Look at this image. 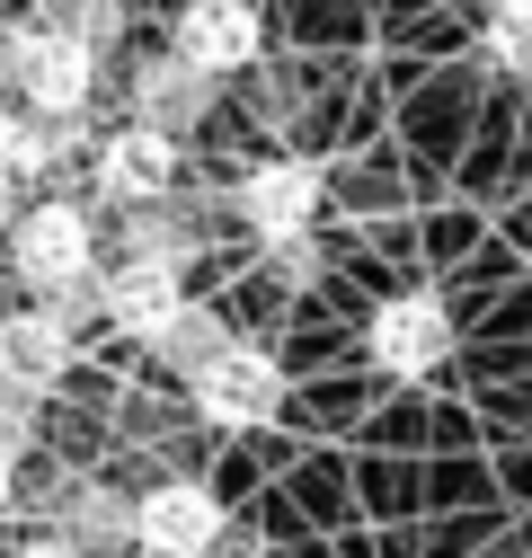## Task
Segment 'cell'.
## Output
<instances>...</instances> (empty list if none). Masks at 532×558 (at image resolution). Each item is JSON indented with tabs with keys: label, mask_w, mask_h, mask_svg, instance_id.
Segmentation results:
<instances>
[{
	"label": "cell",
	"mask_w": 532,
	"mask_h": 558,
	"mask_svg": "<svg viewBox=\"0 0 532 558\" xmlns=\"http://www.w3.org/2000/svg\"><path fill=\"white\" fill-rule=\"evenodd\" d=\"M36 160H45V151H36V133H27L19 116H0V178H10V186H19V178H27Z\"/></svg>",
	"instance_id": "obj_13"
},
{
	"label": "cell",
	"mask_w": 532,
	"mask_h": 558,
	"mask_svg": "<svg viewBox=\"0 0 532 558\" xmlns=\"http://www.w3.org/2000/svg\"><path fill=\"white\" fill-rule=\"evenodd\" d=\"M98 186H107L116 204H160V195L178 186V143H169L160 124L107 133V143H98Z\"/></svg>",
	"instance_id": "obj_8"
},
{
	"label": "cell",
	"mask_w": 532,
	"mask_h": 558,
	"mask_svg": "<svg viewBox=\"0 0 532 558\" xmlns=\"http://www.w3.org/2000/svg\"><path fill=\"white\" fill-rule=\"evenodd\" d=\"M62 328L53 319H19V328H0V381H19V390H36L45 373H62Z\"/></svg>",
	"instance_id": "obj_11"
},
{
	"label": "cell",
	"mask_w": 532,
	"mask_h": 558,
	"mask_svg": "<svg viewBox=\"0 0 532 558\" xmlns=\"http://www.w3.org/2000/svg\"><path fill=\"white\" fill-rule=\"evenodd\" d=\"M133 541H143L152 558H205L222 541V497L195 478H160L143 506H133Z\"/></svg>",
	"instance_id": "obj_6"
},
{
	"label": "cell",
	"mask_w": 532,
	"mask_h": 558,
	"mask_svg": "<svg viewBox=\"0 0 532 558\" xmlns=\"http://www.w3.org/2000/svg\"><path fill=\"white\" fill-rule=\"evenodd\" d=\"M10 497H19V478H10V452H0V514H10Z\"/></svg>",
	"instance_id": "obj_16"
},
{
	"label": "cell",
	"mask_w": 532,
	"mask_h": 558,
	"mask_svg": "<svg viewBox=\"0 0 532 558\" xmlns=\"http://www.w3.org/2000/svg\"><path fill=\"white\" fill-rule=\"evenodd\" d=\"M231 204H240V222H249L257 240L293 248V240L319 222V169H311V160H257V169L231 186Z\"/></svg>",
	"instance_id": "obj_4"
},
{
	"label": "cell",
	"mask_w": 532,
	"mask_h": 558,
	"mask_svg": "<svg viewBox=\"0 0 532 558\" xmlns=\"http://www.w3.org/2000/svg\"><path fill=\"white\" fill-rule=\"evenodd\" d=\"M169 53L186 62V72H205V81L249 72V62H257V10H249V0H186Z\"/></svg>",
	"instance_id": "obj_7"
},
{
	"label": "cell",
	"mask_w": 532,
	"mask_h": 558,
	"mask_svg": "<svg viewBox=\"0 0 532 558\" xmlns=\"http://www.w3.org/2000/svg\"><path fill=\"white\" fill-rule=\"evenodd\" d=\"M488 53L506 62V72L532 81V0H497V19H488Z\"/></svg>",
	"instance_id": "obj_12"
},
{
	"label": "cell",
	"mask_w": 532,
	"mask_h": 558,
	"mask_svg": "<svg viewBox=\"0 0 532 558\" xmlns=\"http://www.w3.org/2000/svg\"><path fill=\"white\" fill-rule=\"evenodd\" d=\"M10 266L36 293L81 284L89 275V214L81 204H27V214H10Z\"/></svg>",
	"instance_id": "obj_2"
},
{
	"label": "cell",
	"mask_w": 532,
	"mask_h": 558,
	"mask_svg": "<svg viewBox=\"0 0 532 558\" xmlns=\"http://www.w3.org/2000/svg\"><path fill=\"white\" fill-rule=\"evenodd\" d=\"M364 345H373V364H382V373L418 381V373H435V364L452 355V311H444L435 293H399V302L373 311Z\"/></svg>",
	"instance_id": "obj_5"
},
{
	"label": "cell",
	"mask_w": 532,
	"mask_h": 558,
	"mask_svg": "<svg viewBox=\"0 0 532 558\" xmlns=\"http://www.w3.org/2000/svg\"><path fill=\"white\" fill-rule=\"evenodd\" d=\"M195 116H205V72H186L178 53L152 62V72H143V124L178 133V124H195Z\"/></svg>",
	"instance_id": "obj_10"
},
{
	"label": "cell",
	"mask_w": 532,
	"mask_h": 558,
	"mask_svg": "<svg viewBox=\"0 0 532 558\" xmlns=\"http://www.w3.org/2000/svg\"><path fill=\"white\" fill-rule=\"evenodd\" d=\"M186 381H195V408H205L214 426H266V416H276V399H285L276 355H257V345H214V355L195 364Z\"/></svg>",
	"instance_id": "obj_3"
},
{
	"label": "cell",
	"mask_w": 532,
	"mask_h": 558,
	"mask_svg": "<svg viewBox=\"0 0 532 558\" xmlns=\"http://www.w3.org/2000/svg\"><path fill=\"white\" fill-rule=\"evenodd\" d=\"M10 72H19L27 116H81L98 62H89V36H72V27H27L10 45Z\"/></svg>",
	"instance_id": "obj_1"
},
{
	"label": "cell",
	"mask_w": 532,
	"mask_h": 558,
	"mask_svg": "<svg viewBox=\"0 0 532 558\" xmlns=\"http://www.w3.org/2000/svg\"><path fill=\"white\" fill-rule=\"evenodd\" d=\"M160 345H169V355H186V364H205V355H214V345H222V337H214L205 319H195V311H178V328H169Z\"/></svg>",
	"instance_id": "obj_14"
},
{
	"label": "cell",
	"mask_w": 532,
	"mask_h": 558,
	"mask_svg": "<svg viewBox=\"0 0 532 558\" xmlns=\"http://www.w3.org/2000/svg\"><path fill=\"white\" fill-rule=\"evenodd\" d=\"M19 558H81V549H72V541H27Z\"/></svg>",
	"instance_id": "obj_15"
},
{
	"label": "cell",
	"mask_w": 532,
	"mask_h": 558,
	"mask_svg": "<svg viewBox=\"0 0 532 558\" xmlns=\"http://www.w3.org/2000/svg\"><path fill=\"white\" fill-rule=\"evenodd\" d=\"M186 311V284H178V257H133L116 266V284H107V319L124 337H169Z\"/></svg>",
	"instance_id": "obj_9"
}]
</instances>
